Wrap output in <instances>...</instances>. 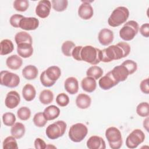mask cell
<instances>
[{
    "mask_svg": "<svg viewBox=\"0 0 149 149\" xmlns=\"http://www.w3.org/2000/svg\"><path fill=\"white\" fill-rule=\"evenodd\" d=\"M20 102V97L19 94L16 91H10L6 94L5 105L8 108L13 109L19 105Z\"/></svg>",
    "mask_w": 149,
    "mask_h": 149,
    "instance_id": "15",
    "label": "cell"
},
{
    "mask_svg": "<svg viewBox=\"0 0 149 149\" xmlns=\"http://www.w3.org/2000/svg\"><path fill=\"white\" fill-rule=\"evenodd\" d=\"M136 112L141 117H147L149 115V104L147 102H142L136 107Z\"/></svg>",
    "mask_w": 149,
    "mask_h": 149,
    "instance_id": "34",
    "label": "cell"
},
{
    "mask_svg": "<svg viewBox=\"0 0 149 149\" xmlns=\"http://www.w3.org/2000/svg\"><path fill=\"white\" fill-rule=\"evenodd\" d=\"M40 81L41 83V84L46 87H50L54 85V84L55 83V82L54 81H52L51 80H50L46 76L45 74V70L43 71L41 74H40Z\"/></svg>",
    "mask_w": 149,
    "mask_h": 149,
    "instance_id": "42",
    "label": "cell"
},
{
    "mask_svg": "<svg viewBox=\"0 0 149 149\" xmlns=\"http://www.w3.org/2000/svg\"><path fill=\"white\" fill-rule=\"evenodd\" d=\"M17 45V52L20 56L27 58L33 55V48L31 44L22 43Z\"/></svg>",
    "mask_w": 149,
    "mask_h": 149,
    "instance_id": "19",
    "label": "cell"
},
{
    "mask_svg": "<svg viewBox=\"0 0 149 149\" xmlns=\"http://www.w3.org/2000/svg\"><path fill=\"white\" fill-rule=\"evenodd\" d=\"M33 121L36 126L42 127L46 125L48 120L46 119L43 112H38L34 115Z\"/></svg>",
    "mask_w": 149,
    "mask_h": 149,
    "instance_id": "36",
    "label": "cell"
},
{
    "mask_svg": "<svg viewBox=\"0 0 149 149\" xmlns=\"http://www.w3.org/2000/svg\"><path fill=\"white\" fill-rule=\"evenodd\" d=\"M145 139L144 132L139 129H134L126 139V146L129 148H135L142 143Z\"/></svg>",
    "mask_w": 149,
    "mask_h": 149,
    "instance_id": "9",
    "label": "cell"
},
{
    "mask_svg": "<svg viewBox=\"0 0 149 149\" xmlns=\"http://www.w3.org/2000/svg\"><path fill=\"white\" fill-rule=\"evenodd\" d=\"M23 64V60L19 55H12L6 60V65L8 68L12 70L19 69Z\"/></svg>",
    "mask_w": 149,
    "mask_h": 149,
    "instance_id": "20",
    "label": "cell"
},
{
    "mask_svg": "<svg viewBox=\"0 0 149 149\" xmlns=\"http://www.w3.org/2000/svg\"><path fill=\"white\" fill-rule=\"evenodd\" d=\"M51 2L48 0H41L38 2L36 8V15L42 18L47 17L51 11Z\"/></svg>",
    "mask_w": 149,
    "mask_h": 149,
    "instance_id": "12",
    "label": "cell"
},
{
    "mask_svg": "<svg viewBox=\"0 0 149 149\" xmlns=\"http://www.w3.org/2000/svg\"><path fill=\"white\" fill-rule=\"evenodd\" d=\"M114 36L112 30L108 29H101L98 35V40L100 43L104 46L109 45L113 40Z\"/></svg>",
    "mask_w": 149,
    "mask_h": 149,
    "instance_id": "16",
    "label": "cell"
},
{
    "mask_svg": "<svg viewBox=\"0 0 149 149\" xmlns=\"http://www.w3.org/2000/svg\"><path fill=\"white\" fill-rule=\"evenodd\" d=\"M16 138L13 136H8L6 137L2 144L3 149H17L18 146Z\"/></svg>",
    "mask_w": 149,
    "mask_h": 149,
    "instance_id": "33",
    "label": "cell"
},
{
    "mask_svg": "<svg viewBox=\"0 0 149 149\" xmlns=\"http://www.w3.org/2000/svg\"><path fill=\"white\" fill-rule=\"evenodd\" d=\"M26 129L24 125L20 122L15 123L10 129L11 135L16 139H21L25 134Z\"/></svg>",
    "mask_w": 149,
    "mask_h": 149,
    "instance_id": "27",
    "label": "cell"
},
{
    "mask_svg": "<svg viewBox=\"0 0 149 149\" xmlns=\"http://www.w3.org/2000/svg\"><path fill=\"white\" fill-rule=\"evenodd\" d=\"M129 16V10L125 6L116 8L108 19V23L111 27H118L124 23Z\"/></svg>",
    "mask_w": 149,
    "mask_h": 149,
    "instance_id": "3",
    "label": "cell"
},
{
    "mask_svg": "<svg viewBox=\"0 0 149 149\" xmlns=\"http://www.w3.org/2000/svg\"><path fill=\"white\" fill-rule=\"evenodd\" d=\"M39 24V20L36 17H24L20 22L19 27L27 31L34 30L38 27Z\"/></svg>",
    "mask_w": 149,
    "mask_h": 149,
    "instance_id": "14",
    "label": "cell"
},
{
    "mask_svg": "<svg viewBox=\"0 0 149 149\" xmlns=\"http://www.w3.org/2000/svg\"><path fill=\"white\" fill-rule=\"evenodd\" d=\"M54 94L52 91L49 90H44L41 91L39 95V100L41 103L47 105L49 104L53 101Z\"/></svg>",
    "mask_w": 149,
    "mask_h": 149,
    "instance_id": "30",
    "label": "cell"
},
{
    "mask_svg": "<svg viewBox=\"0 0 149 149\" xmlns=\"http://www.w3.org/2000/svg\"><path fill=\"white\" fill-rule=\"evenodd\" d=\"M67 125L63 120H57L47 126L45 130L47 136L51 140L62 137L65 133Z\"/></svg>",
    "mask_w": 149,
    "mask_h": 149,
    "instance_id": "4",
    "label": "cell"
},
{
    "mask_svg": "<svg viewBox=\"0 0 149 149\" xmlns=\"http://www.w3.org/2000/svg\"><path fill=\"white\" fill-rule=\"evenodd\" d=\"M29 7V2L27 0H15L13 2L14 9L19 12H24Z\"/></svg>",
    "mask_w": 149,
    "mask_h": 149,
    "instance_id": "37",
    "label": "cell"
},
{
    "mask_svg": "<svg viewBox=\"0 0 149 149\" xmlns=\"http://www.w3.org/2000/svg\"><path fill=\"white\" fill-rule=\"evenodd\" d=\"M140 88L141 91L146 94H149V86H148V78L143 80L140 84Z\"/></svg>",
    "mask_w": 149,
    "mask_h": 149,
    "instance_id": "45",
    "label": "cell"
},
{
    "mask_svg": "<svg viewBox=\"0 0 149 149\" xmlns=\"http://www.w3.org/2000/svg\"><path fill=\"white\" fill-rule=\"evenodd\" d=\"M140 33L144 37H149V24L148 23L143 24L140 27Z\"/></svg>",
    "mask_w": 149,
    "mask_h": 149,
    "instance_id": "46",
    "label": "cell"
},
{
    "mask_svg": "<svg viewBox=\"0 0 149 149\" xmlns=\"http://www.w3.org/2000/svg\"><path fill=\"white\" fill-rule=\"evenodd\" d=\"M91 103V97L84 93L79 94L76 99V104L77 107L82 109H85L90 107Z\"/></svg>",
    "mask_w": 149,
    "mask_h": 149,
    "instance_id": "21",
    "label": "cell"
},
{
    "mask_svg": "<svg viewBox=\"0 0 149 149\" xmlns=\"http://www.w3.org/2000/svg\"><path fill=\"white\" fill-rule=\"evenodd\" d=\"M81 87L82 89L87 93L93 92L97 87L96 80L91 77L87 76L83 78L81 81Z\"/></svg>",
    "mask_w": 149,
    "mask_h": 149,
    "instance_id": "22",
    "label": "cell"
},
{
    "mask_svg": "<svg viewBox=\"0 0 149 149\" xmlns=\"http://www.w3.org/2000/svg\"><path fill=\"white\" fill-rule=\"evenodd\" d=\"M16 121V116L12 112H6L2 115L3 123L6 126H12Z\"/></svg>",
    "mask_w": 149,
    "mask_h": 149,
    "instance_id": "39",
    "label": "cell"
},
{
    "mask_svg": "<svg viewBox=\"0 0 149 149\" xmlns=\"http://www.w3.org/2000/svg\"><path fill=\"white\" fill-rule=\"evenodd\" d=\"M53 9L56 12H63L65 10L68 5L67 0H52L51 1Z\"/></svg>",
    "mask_w": 149,
    "mask_h": 149,
    "instance_id": "35",
    "label": "cell"
},
{
    "mask_svg": "<svg viewBox=\"0 0 149 149\" xmlns=\"http://www.w3.org/2000/svg\"><path fill=\"white\" fill-rule=\"evenodd\" d=\"M76 47L75 44L72 41H65L61 47V51L66 56H72V52L74 48Z\"/></svg>",
    "mask_w": 149,
    "mask_h": 149,
    "instance_id": "32",
    "label": "cell"
},
{
    "mask_svg": "<svg viewBox=\"0 0 149 149\" xmlns=\"http://www.w3.org/2000/svg\"><path fill=\"white\" fill-rule=\"evenodd\" d=\"M22 73L23 77L26 80H31L35 79L37 77L38 70L36 66L32 65H29L23 69Z\"/></svg>",
    "mask_w": 149,
    "mask_h": 149,
    "instance_id": "23",
    "label": "cell"
},
{
    "mask_svg": "<svg viewBox=\"0 0 149 149\" xmlns=\"http://www.w3.org/2000/svg\"><path fill=\"white\" fill-rule=\"evenodd\" d=\"M17 116L22 120H27L30 118L31 111L27 107H20L17 111Z\"/></svg>",
    "mask_w": 149,
    "mask_h": 149,
    "instance_id": "38",
    "label": "cell"
},
{
    "mask_svg": "<svg viewBox=\"0 0 149 149\" xmlns=\"http://www.w3.org/2000/svg\"><path fill=\"white\" fill-rule=\"evenodd\" d=\"M105 134L112 149H119L122 147L123 143L122 134L118 128L113 126L109 127L106 130Z\"/></svg>",
    "mask_w": 149,
    "mask_h": 149,
    "instance_id": "5",
    "label": "cell"
},
{
    "mask_svg": "<svg viewBox=\"0 0 149 149\" xmlns=\"http://www.w3.org/2000/svg\"><path fill=\"white\" fill-rule=\"evenodd\" d=\"M1 84L9 88H15L20 83L19 76L16 73L8 70H2L0 73Z\"/></svg>",
    "mask_w": 149,
    "mask_h": 149,
    "instance_id": "8",
    "label": "cell"
},
{
    "mask_svg": "<svg viewBox=\"0 0 149 149\" xmlns=\"http://www.w3.org/2000/svg\"><path fill=\"white\" fill-rule=\"evenodd\" d=\"M47 77L51 81L56 82V81L61 76V70L57 66H51L48 67L45 70Z\"/></svg>",
    "mask_w": 149,
    "mask_h": 149,
    "instance_id": "26",
    "label": "cell"
},
{
    "mask_svg": "<svg viewBox=\"0 0 149 149\" xmlns=\"http://www.w3.org/2000/svg\"><path fill=\"white\" fill-rule=\"evenodd\" d=\"M22 15L19 14H14L9 19V23L11 24L12 26L15 28H18L19 27V24L20 20L24 17Z\"/></svg>",
    "mask_w": 149,
    "mask_h": 149,
    "instance_id": "41",
    "label": "cell"
},
{
    "mask_svg": "<svg viewBox=\"0 0 149 149\" xmlns=\"http://www.w3.org/2000/svg\"><path fill=\"white\" fill-rule=\"evenodd\" d=\"M82 48H83V46H81V45L76 46L72 51V56L76 61H81V57H80V53H81Z\"/></svg>",
    "mask_w": 149,
    "mask_h": 149,
    "instance_id": "44",
    "label": "cell"
},
{
    "mask_svg": "<svg viewBox=\"0 0 149 149\" xmlns=\"http://www.w3.org/2000/svg\"><path fill=\"white\" fill-rule=\"evenodd\" d=\"M15 40L17 45L22 43H33L32 37L30 34L26 31H20L16 34L15 36Z\"/></svg>",
    "mask_w": 149,
    "mask_h": 149,
    "instance_id": "28",
    "label": "cell"
},
{
    "mask_svg": "<svg viewBox=\"0 0 149 149\" xmlns=\"http://www.w3.org/2000/svg\"><path fill=\"white\" fill-rule=\"evenodd\" d=\"M123 63L127 68L129 70L130 72V74H132L134 73L137 69V64L136 62H134L133 60L127 59L123 62Z\"/></svg>",
    "mask_w": 149,
    "mask_h": 149,
    "instance_id": "43",
    "label": "cell"
},
{
    "mask_svg": "<svg viewBox=\"0 0 149 149\" xmlns=\"http://www.w3.org/2000/svg\"><path fill=\"white\" fill-rule=\"evenodd\" d=\"M139 26L137 22L130 20L126 22L119 30L120 37L125 41H130L137 35Z\"/></svg>",
    "mask_w": 149,
    "mask_h": 149,
    "instance_id": "7",
    "label": "cell"
},
{
    "mask_svg": "<svg viewBox=\"0 0 149 149\" xmlns=\"http://www.w3.org/2000/svg\"><path fill=\"white\" fill-rule=\"evenodd\" d=\"M86 145L89 149H105L106 144L104 140L98 136H92L87 141Z\"/></svg>",
    "mask_w": 149,
    "mask_h": 149,
    "instance_id": "17",
    "label": "cell"
},
{
    "mask_svg": "<svg viewBox=\"0 0 149 149\" xmlns=\"http://www.w3.org/2000/svg\"><path fill=\"white\" fill-rule=\"evenodd\" d=\"M34 147L36 149H45L47 148V144L42 139L36 138L34 140Z\"/></svg>",
    "mask_w": 149,
    "mask_h": 149,
    "instance_id": "47",
    "label": "cell"
},
{
    "mask_svg": "<svg viewBox=\"0 0 149 149\" xmlns=\"http://www.w3.org/2000/svg\"><path fill=\"white\" fill-rule=\"evenodd\" d=\"M22 95L26 101H31L36 95L35 87L31 84H26L22 89Z\"/></svg>",
    "mask_w": 149,
    "mask_h": 149,
    "instance_id": "25",
    "label": "cell"
},
{
    "mask_svg": "<svg viewBox=\"0 0 149 149\" xmlns=\"http://www.w3.org/2000/svg\"><path fill=\"white\" fill-rule=\"evenodd\" d=\"M102 74L103 70L102 68L96 65H93L90 67L86 72L87 76L91 77L94 78L95 80L100 79L102 76Z\"/></svg>",
    "mask_w": 149,
    "mask_h": 149,
    "instance_id": "31",
    "label": "cell"
},
{
    "mask_svg": "<svg viewBox=\"0 0 149 149\" xmlns=\"http://www.w3.org/2000/svg\"><path fill=\"white\" fill-rule=\"evenodd\" d=\"M87 133V127L82 123H77L70 126L68 135L69 139L72 141L74 143H79L84 140Z\"/></svg>",
    "mask_w": 149,
    "mask_h": 149,
    "instance_id": "6",
    "label": "cell"
},
{
    "mask_svg": "<svg viewBox=\"0 0 149 149\" xmlns=\"http://www.w3.org/2000/svg\"><path fill=\"white\" fill-rule=\"evenodd\" d=\"M143 127L147 132H148V116L146 118V119H144L143 120Z\"/></svg>",
    "mask_w": 149,
    "mask_h": 149,
    "instance_id": "48",
    "label": "cell"
},
{
    "mask_svg": "<svg viewBox=\"0 0 149 149\" xmlns=\"http://www.w3.org/2000/svg\"><path fill=\"white\" fill-rule=\"evenodd\" d=\"M43 113L47 120H52L59 116L60 114V109L56 106L51 105L44 109Z\"/></svg>",
    "mask_w": 149,
    "mask_h": 149,
    "instance_id": "24",
    "label": "cell"
},
{
    "mask_svg": "<svg viewBox=\"0 0 149 149\" xmlns=\"http://www.w3.org/2000/svg\"><path fill=\"white\" fill-rule=\"evenodd\" d=\"M82 3L78 9V15L83 20H88L91 19L94 14L93 8L90 4L93 2L89 1H82Z\"/></svg>",
    "mask_w": 149,
    "mask_h": 149,
    "instance_id": "11",
    "label": "cell"
},
{
    "mask_svg": "<svg viewBox=\"0 0 149 149\" xmlns=\"http://www.w3.org/2000/svg\"><path fill=\"white\" fill-rule=\"evenodd\" d=\"M111 71L113 78L118 83L126 80L128 76L131 74L127 68L123 63L120 65L114 67Z\"/></svg>",
    "mask_w": 149,
    "mask_h": 149,
    "instance_id": "10",
    "label": "cell"
},
{
    "mask_svg": "<svg viewBox=\"0 0 149 149\" xmlns=\"http://www.w3.org/2000/svg\"><path fill=\"white\" fill-rule=\"evenodd\" d=\"M56 102L60 107H66L69 103V98L68 95L65 93H60L56 96Z\"/></svg>",
    "mask_w": 149,
    "mask_h": 149,
    "instance_id": "40",
    "label": "cell"
},
{
    "mask_svg": "<svg viewBox=\"0 0 149 149\" xmlns=\"http://www.w3.org/2000/svg\"><path fill=\"white\" fill-rule=\"evenodd\" d=\"M64 87L66 91L70 94H75L79 90V82L74 77H68L64 83Z\"/></svg>",
    "mask_w": 149,
    "mask_h": 149,
    "instance_id": "18",
    "label": "cell"
},
{
    "mask_svg": "<svg viewBox=\"0 0 149 149\" xmlns=\"http://www.w3.org/2000/svg\"><path fill=\"white\" fill-rule=\"evenodd\" d=\"M1 55H5L11 53L14 49V45L12 41L9 39H4L0 44Z\"/></svg>",
    "mask_w": 149,
    "mask_h": 149,
    "instance_id": "29",
    "label": "cell"
},
{
    "mask_svg": "<svg viewBox=\"0 0 149 149\" xmlns=\"http://www.w3.org/2000/svg\"><path fill=\"white\" fill-rule=\"evenodd\" d=\"M101 50L91 45L83 47L80 57L81 61H84L91 65H95L101 62Z\"/></svg>",
    "mask_w": 149,
    "mask_h": 149,
    "instance_id": "2",
    "label": "cell"
},
{
    "mask_svg": "<svg viewBox=\"0 0 149 149\" xmlns=\"http://www.w3.org/2000/svg\"><path fill=\"white\" fill-rule=\"evenodd\" d=\"M119 83L113 78L111 71L107 73L104 76L101 77L99 80V86L104 90H108L117 85Z\"/></svg>",
    "mask_w": 149,
    "mask_h": 149,
    "instance_id": "13",
    "label": "cell"
},
{
    "mask_svg": "<svg viewBox=\"0 0 149 149\" xmlns=\"http://www.w3.org/2000/svg\"><path fill=\"white\" fill-rule=\"evenodd\" d=\"M130 46L126 42H120L101 50V62H110L126 57L130 52Z\"/></svg>",
    "mask_w": 149,
    "mask_h": 149,
    "instance_id": "1",
    "label": "cell"
}]
</instances>
